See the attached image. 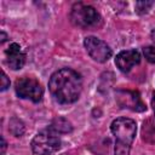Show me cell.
<instances>
[{"label":"cell","mask_w":155,"mask_h":155,"mask_svg":"<svg viewBox=\"0 0 155 155\" xmlns=\"http://www.w3.org/2000/svg\"><path fill=\"white\" fill-rule=\"evenodd\" d=\"M48 90L54 101L61 104H70L79 99L82 91V79L70 68L54 71L48 81Z\"/></svg>","instance_id":"obj_1"},{"label":"cell","mask_w":155,"mask_h":155,"mask_svg":"<svg viewBox=\"0 0 155 155\" xmlns=\"http://www.w3.org/2000/svg\"><path fill=\"white\" fill-rule=\"evenodd\" d=\"M110 130L116 139L115 145L131 148L137 132L136 121L128 117H117L111 122Z\"/></svg>","instance_id":"obj_2"},{"label":"cell","mask_w":155,"mask_h":155,"mask_svg":"<svg viewBox=\"0 0 155 155\" xmlns=\"http://www.w3.org/2000/svg\"><path fill=\"white\" fill-rule=\"evenodd\" d=\"M69 17L74 25L84 29L96 27L101 22V16L97 10L90 5H85L81 2L75 4L71 7Z\"/></svg>","instance_id":"obj_3"},{"label":"cell","mask_w":155,"mask_h":155,"mask_svg":"<svg viewBox=\"0 0 155 155\" xmlns=\"http://www.w3.org/2000/svg\"><path fill=\"white\" fill-rule=\"evenodd\" d=\"M30 147L35 155H51L61 148V139L54 131L47 128L33 138Z\"/></svg>","instance_id":"obj_4"},{"label":"cell","mask_w":155,"mask_h":155,"mask_svg":"<svg viewBox=\"0 0 155 155\" xmlns=\"http://www.w3.org/2000/svg\"><path fill=\"white\" fill-rule=\"evenodd\" d=\"M15 91L18 97L24 99H30L34 103L41 101L44 90L40 82L33 78H21L15 84Z\"/></svg>","instance_id":"obj_5"},{"label":"cell","mask_w":155,"mask_h":155,"mask_svg":"<svg viewBox=\"0 0 155 155\" xmlns=\"http://www.w3.org/2000/svg\"><path fill=\"white\" fill-rule=\"evenodd\" d=\"M84 46H85L88 56L93 61L99 62V63L107 62L111 57V54H113V51L109 47V45L105 41L98 39L96 36H87V38H85Z\"/></svg>","instance_id":"obj_6"},{"label":"cell","mask_w":155,"mask_h":155,"mask_svg":"<svg viewBox=\"0 0 155 155\" xmlns=\"http://www.w3.org/2000/svg\"><path fill=\"white\" fill-rule=\"evenodd\" d=\"M139 62H140V53L134 48L121 51L116 54L115 58V64L119 68V70H121L122 73H128L132 69V67L137 65Z\"/></svg>","instance_id":"obj_7"},{"label":"cell","mask_w":155,"mask_h":155,"mask_svg":"<svg viewBox=\"0 0 155 155\" xmlns=\"http://www.w3.org/2000/svg\"><path fill=\"white\" fill-rule=\"evenodd\" d=\"M117 103L121 108H127L133 111H143L145 110V105L143 104L138 92L133 91H119L116 94Z\"/></svg>","instance_id":"obj_8"},{"label":"cell","mask_w":155,"mask_h":155,"mask_svg":"<svg viewBox=\"0 0 155 155\" xmlns=\"http://www.w3.org/2000/svg\"><path fill=\"white\" fill-rule=\"evenodd\" d=\"M5 54H6V64L12 70L21 69L25 63V53L22 51L21 46L16 42H13L8 46Z\"/></svg>","instance_id":"obj_9"},{"label":"cell","mask_w":155,"mask_h":155,"mask_svg":"<svg viewBox=\"0 0 155 155\" xmlns=\"http://www.w3.org/2000/svg\"><path fill=\"white\" fill-rule=\"evenodd\" d=\"M48 128L54 131L56 133H68V132H71V130H73L71 124L67 119H64V117L54 119Z\"/></svg>","instance_id":"obj_10"},{"label":"cell","mask_w":155,"mask_h":155,"mask_svg":"<svg viewBox=\"0 0 155 155\" xmlns=\"http://www.w3.org/2000/svg\"><path fill=\"white\" fill-rule=\"evenodd\" d=\"M8 131H10L13 136L19 137V136H22V134L24 133V124H23L21 120H18L17 117H13V119H11V121H10Z\"/></svg>","instance_id":"obj_11"},{"label":"cell","mask_w":155,"mask_h":155,"mask_svg":"<svg viewBox=\"0 0 155 155\" xmlns=\"http://www.w3.org/2000/svg\"><path fill=\"white\" fill-rule=\"evenodd\" d=\"M153 5H154L153 1H137L136 2V12L139 15L147 13Z\"/></svg>","instance_id":"obj_12"},{"label":"cell","mask_w":155,"mask_h":155,"mask_svg":"<svg viewBox=\"0 0 155 155\" xmlns=\"http://www.w3.org/2000/svg\"><path fill=\"white\" fill-rule=\"evenodd\" d=\"M143 137L144 139H147L148 142H154L155 143V125L153 127H148L144 124V128H143Z\"/></svg>","instance_id":"obj_13"},{"label":"cell","mask_w":155,"mask_h":155,"mask_svg":"<svg viewBox=\"0 0 155 155\" xmlns=\"http://www.w3.org/2000/svg\"><path fill=\"white\" fill-rule=\"evenodd\" d=\"M143 53H144L147 61H149L150 63H155V47L154 46L143 47Z\"/></svg>","instance_id":"obj_14"},{"label":"cell","mask_w":155,"mask_h":155,"mask_svg":"<svg viewBox=\"0 0 155 155\" xmlns=\"http://www.w3.org/2000/svg\"><path fill=\"white\" fill-rule=\"evenodd\" d=\"M10 87V80L7 78V75L5 74V71L1 73V91H5Z\"/></svg>","instance_id":"obj_15"},{"label":"cell","mask_w":155,"mask_h":155,"mask_svg":"<svg viewBox=\"0 0 155 155\" xmlns=\"http://www.w3.org/2000/svg\"><path fill=\"white\" fill-rule=\"evenodd\" d=\"M1 140H2V144H1V154H5V150H6V140L4 137H1Z\"/></svg>","instance_id":"obj_16"},{"label":"cell","mask_w":155,"mask_h":155,"mask_svg":"<svg viewBox=\"0 0 155 155\" xmlns=\"http://www.w3.org/2000/svg\"><path fill=\"white\" fill-rule=\"evenodd\" d=\"M151 107H153V110H154V114H155V92L153 93V98H151Z\"/></svg>","instance_id":"obj_17"},{"label":"cell","mask_w":155,"mask_h":155,"mask_svg":"<svg viewBox=\"0 0 155 155\" xmlns=\"http://www.w3.org/2000/svg\"><path fill=\"white\" fill-rule=\"evenodd\" d=\"M6 38H7V36H6V34H5L4 31H1V44H2V42H5Z\"/></svg>","instance_id":"obj_18"},{"label":"cell","mask_w":155,"mask_h":155,"mask_svg":"<svg viewBox=\"0 0 155 155\" xmlns=\"http://www.w3.org/2000/svg\"><path fill=\"white\" fill-rule=\"evenodd\" d=\"M150 36H151V39H153V41H154V44H155V29L151 31V34H150Z\"/></svg>","instance_id":"obj_19"}]
</instances>
